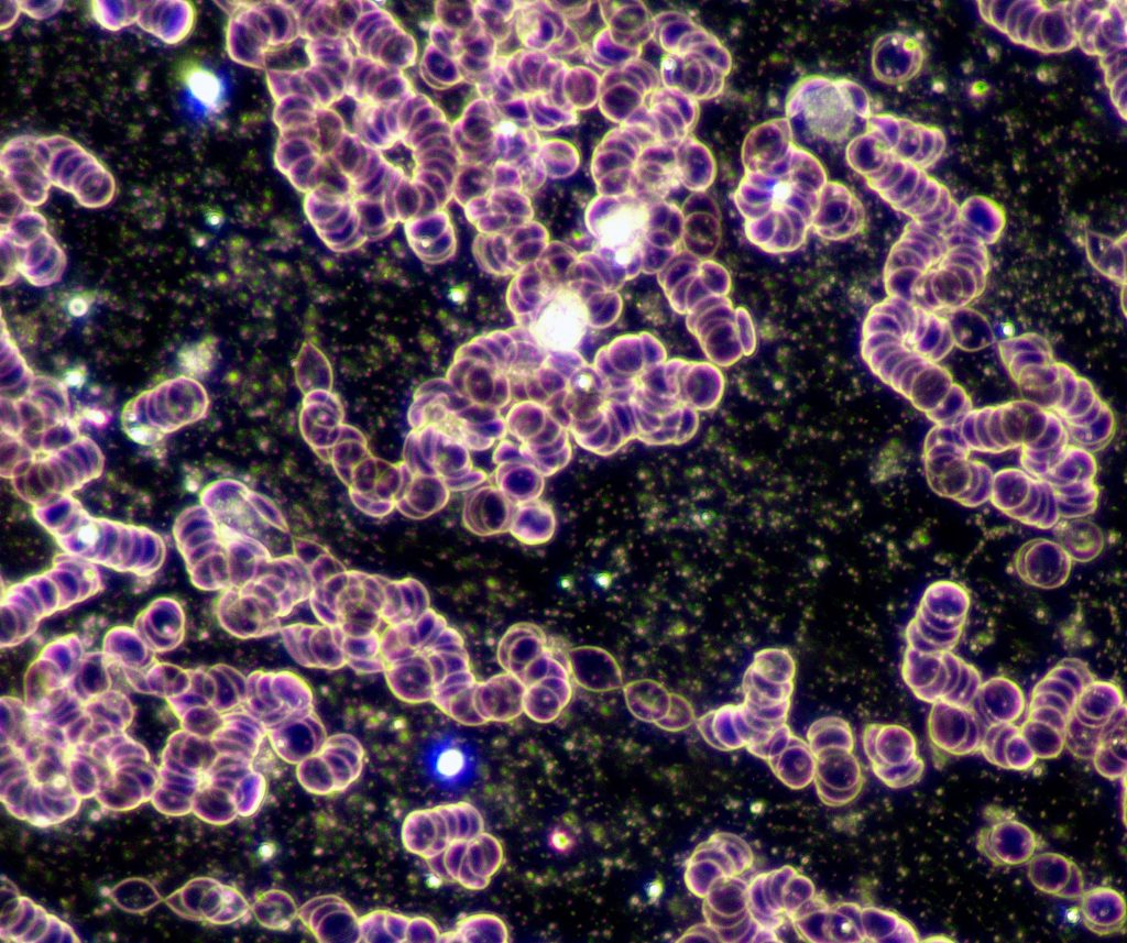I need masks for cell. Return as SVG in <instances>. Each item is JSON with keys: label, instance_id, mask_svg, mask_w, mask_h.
Listing matches in <instances>:
<instances>
[{"label": "cell", "instance_id": "cell-1", "mask_svg": "<svg viewBox=\"0 0 1127 943\" xmlns=\"http://www.w3.org/2000/svg\"><path fill=\"white\" fill-rule=\"evenodd\" d=\"M588 325L589 310L581 295L568 284H557L547 288L529 331L541 347L568 351L580 343Z\"/></svg>", "mask_w": 1127, "mask_h": 943}, {"label": "cell", "instance_id": "cell-2", "mask_svg": "<svg viewBox=\"0 0 1127 943\" xmlns=\"http://www.w3.org/2000/svg\"><path fill=\"white\" fill-rule=\"evenodd\" d=\"M986 822L976 836V847L997 866H1017L1028 863L1040 842L1035 832L1015 820L1013 813L1000 808H988Z\"/></svg>", "mask_w": 1127, "mask_h": 943}, {"label": "cell", "instance_id": "cell-3", "mask_svg": "<svg viewBox=\"0 0 1127 943\" xmlns=\"http://www.w3.org/2000/svg\"><path fill=\"white\" fill-rule=\"evenodd\" d=\"M648 227V211L638 201H625L601 218L595 235L610 250L616 263L628 264L638 254Z\"/></svg>", "mask_w": 1127, "mask_h": 943}, {"label": "cell", "instance_id": "cell-4", "mask_svg": "<svg viewBox=\"0 0 1127 943\" xmlns=\"http://www.w3.org/2000/svg\"><path fill=\"white\" fill-rule=\"evenodd\" d=\"M572 681L591 692H610L623 688L624 678L616 659L597 646H578L567 650Z\"/></svg>", "mask_w": 1127, "mask_h": 943}, {"label": "cell", "instance_id": "cell-5", "mask_svg": "<svg viewBox=\"0 0 1127 943\" xmlns=\"http://www.w3.org/2000/svg\"><path fill=\"white\" fill-rule=\"evenodd\" d=\"M526 686L507 671L478 682L474 689V705L480 716L488 722L506 723L523 712Z\"/></svg>", "mask_w": 1127, "mask_h": 943}, {"label": "cell", "instance_id": "cell-6", "mask_svg": "<svg viewBox=\"0 0 1127 943\" xmlns=\"http://www.w3.org/2000/svg\"><path fill=\"white\" fill-rule=\"evenodd\" d=\"M1028 863L1029 879L1038 890L1066 899L1082 896L1083 876L1071 859L1055 853H1041Z\"/></svg>", "mask_w": 1127, "mask_h": 943}, {"label": "cell", "instance_id": "cell-7", "mask_svg": "<svg viewBox=\"0 0 1127 943\" xmlns=\"http://www.w3.org/2000/svg\"><path fill=\"white\" fill-rule=\"evenodd\" d=\"M545 632L536 624H513L501 637L496 656L504 671L521 677L525 669L548 650Z\"/></svg>", "mask_w": 1127, "mask_h": 943}, {"label": "cell", "instance_id": "cell-8", "mask_svg": "<svg viewBox=\"0 0 1127 943\" xmlns=\"http://www.w3.org/2000/svg\"><path fill=\"white\" fill-rule=\"evenodd\" d=\"M503 864V848L493 835L482 832L467 841L457 880L469 889L485 888Z\"/></svg>", "mask_w": 1127, "mask_h": 943}, {"label": "cell", "instance_id": "cell-9", "mask_svg": "<svg viewBox=\"0 0 1127 943\" xmlns=\"http://www.w3.org/2000/svg\"><path fill=\"white\" fill-rule=\"evenodd\" d=\"M1081 898V914L1085 926L1097 935H1112L1124 931L1126 907L1123 896L1108 887H1097Z\"/></svg>", "mask_w": 1127, "mask_h": 943}, {"label": "cell", "instance_id": "cell-10", "mask_svg": "<svg viewBox=\"0 0 1127 943\" xmlns=\"http://www.w3.org/2000/svg\"><path fill=\"white\" fill-rule=\"evenodd\" d=\"M571 698L570 677L548 676L526 687L523 710L536 723H551L560 716Z\"/></svg>", "mask_w": 1127, "mask_h": 943}, {"label": "cell", "instance_id": "cell-11", "mask_svg": "<svg viewBox=\"0 0 1127 943\" xmlns=\"http://www.w3.org/2000/svg\"><path fill=\"white\" fill-rule=\"evenodd\" d=\"M623 693L628 711L637 720L657 723L668 709L667 691L656 681L642 679L623 686Z\"/></svg>", "mask_w": 1127, "mask_h": 943}, {"label": "cell", "instance_id": "cell-12", "mask_svg": "<svg viewBox=\"0 0 1127 943\" xmlns=\"http://www.w3.org/2000/svg\"><path fill=\"white\" fill-rule=\"evenodd\" d=\"M463 942H508L505 923L496 915L480 913L460 922L456 936ZM456 940V941H457Z\"/></svg>", "mask_w": 1127, "mask_h": 943}, {"label": "cell", "instance_id": "cell-13", "mask_svg": "<svg viewBox=\"0 0 1127 943\" xmlns=\"http://www.w3.org/2000/svg\"><path fill=\"white\" fill-rule=\"evenodd\" d=\"M188 85L193 95L206 106H211L219 97V84L216 77L205 70L188 75Z\"/></svg>", "mask_w": 1127, "mask_h": 943}, {"label": "cell", "instance_id": "cell-14", "mask_svg": "<svg viewBox=\"0 0 1127 943\" xmlns=\"http://www.w3.org/2000/svg\"><path fill=\"white\" fill-rule=\"evenodd\" d=\"M463 765V756L457 748H447L437 758V768L444 775L457 774Z\"/></svg>", "mask_w": 1127, "mask_h": 943}, {"label": "cell", "instance_id": "cell-15", "mask_svg": "<svg viewBox=\"0 0 1127 943\" xmlns=\"http://www.w3.org/2000/svg\"><path fill=\"white\" fill-rule=\"evenodd\" d=\"M88 309L87 301L81 297L73 298L68 304V310L73 316H83Z\"/></svg>", "mask_w": 1127, "mask_h": 943}, {"label": "cell", "instance_id": "cell-16", "mask_svg": "<svg viewBox=\"0 0 1127 943\" xmlns=\"http://www.w3.org/2000/svg\"><path fill=\"white\" fill-rule=\"evenodd\" d=\"M550 843L555 848L564 851L571 845V840L564 832H554Z\"/></svg>", "mask_w": 1127, "mask_h": 943}, {"label": "cell", "instance_id": "cell-17", "mask_svg": "<svg viewBox=\"0 0 1127 943\" xmlns=\"http://www.w3.org/2000/svg\"><path fill=\"white\" fill-rule=\"evenodd\" d=\"M79 535L85 542H92L96 539V530L92 527H84Z\"/></svg>", "mask_w": 1127, "mask_h": 943}]
</instances>
